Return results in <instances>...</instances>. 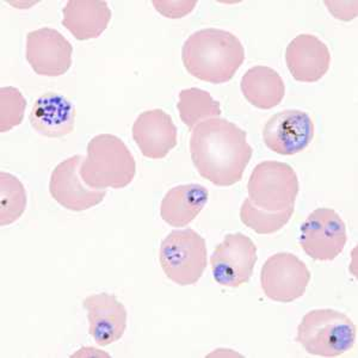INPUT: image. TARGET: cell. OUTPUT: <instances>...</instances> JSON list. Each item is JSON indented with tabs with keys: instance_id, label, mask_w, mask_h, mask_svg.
Masks as SVG:
<instances>
[{
	"instance_id": "cell-3",
	"label": "cell",
	"mask_w": 358,
	"mask_h": 358,
	"mask_svg": "<svg viewBox=\"0 0 358 358\" xmlns=\"http://www.w3.org/2000/svg\"><path fill=\"white\" fill-rule=\"evenodd\" d=\"M87 155L80 166L84 183L91 189H123L133 182L136 173L134 157L121 138L101 134L90 140Z\"/></svg>"
},
{
	"instance_id": "cell-4",
	"label": "cell",
	"mask_w": 358,
	"mask_h": 358,
	"mask_svg": "<svg viewBox=\"0 0 358 358\" xmlns=\"http://www.w3.org/2000/svg\"><path fill=\"white\" fill-rule=\"evenodd\" d=\"M357 329L346 314L331 308L313 310L302 317L296 342L310 355L338 357L354 348Z\"/></svg>"
},
{
	"instance_id": "cell-13",
	"label": "cell",
	"mask_w": 358,
	"mask_h": 358,
	"mask_svg": "<svg viewBox=\"0 0 358 358\" xmlns=\"http://www.w3.org/2000/svg\"><path fill=\"white\" fill-rule=\"evenodd\" d=\"M83 307L87 312L90 336L99 346H108L123 337L127 329V310L111 294L86 297Z\"/></svg>"
},
{
	"instance_id": "cell-7",
	"label": "cell",
	"mask_w": 358,
	"mask_h": 358,
	"mask_svg": "<svg viewBox=\"0 0 358 358\" xmlns=\"http://www.w3.org/2000/svg\"><path fill=\"white\" fill-rule=\"evenodd\" d=\"M310 281L307 265L293 253H276L262 268V289L265 296L275 302L290 303L300 299L305 295Z\"/></svg>"
},
{
	"instance_id": "cell-10",
	"label": "cell",
	"mask_w": 358,
	"mask_h": 358,
	"mask_svg": "<svg viewBox=\"0 0 358 358\" xmlns=\"http://www.w3.org/2000/svg\"><path fill=\"white\" fill-rule=\"evenodd\" d=\"M84 157L73 155L59 164L50 176L49 192L62 207L72 212H84L101 203L106 190H96L87 187L82 176Z\"/></svg>"
},
{
	"instance_id": "cell-24",
	"label": "cell",
	"mask_w": 358,
	"mask_h": 358,
	"mask_svg": "<svg viewBox=\"0 0 358 358\" xmlns=\"http://www.w3.org/2000/svg\"><path fill=\"white\" fill-rule=\"evenodd\" d=\"M183 3L184 1H153V5L157 8V11L163 13L164 16L169 18H182L187 13H192V8L197 4L196 1H192V4L187 8H178V6H182Z\"/></svg>"
},
{
	"instance_id": "cell-12",
	"label": "cell",
	"mask_w": 358,
	"mask_h": 358,
	"mask_svg": "<svg viewBox=\"0 0 358 358\" xmlns=\"http://www.w3.org/2000/svg\"><path fill=\"white\" fill-rule=\"evenodd\" d=\"M25 54L35 73L60 77L72 66L73 47L55 29L41 28L28 34Z\"/></svg>"
},
{
	"instance_id": "cell-16",
	"label": "cell",
	"mask_w": 358,
	"mask_h": 358,
	"mask_svg": "<svg viewBox=\"0 0 358 358\" xmlns=\"http://www.w3.org/2000/svg\"><path fill=\"white\" fill-rule=\"evenodd\" d=\"M76 116L71 101L57 92H47L37 98L29 121L34 131L42 136L60 138L74 131Z\"/></svg>"
},
{
	"instance_id": "cell-1",
	"label": "cell",
	"mask_w": 358,
	"mask_h": 358,
	"mask_svg": "<svg viewBox=\"0 0 358 358\" xmlns=\"http://www.w3.org/2000/svg\"><path fill=\"white\" fill-rule=\"evenodd\" d=\"M252 152L246 131L226 118H210L192 129V163L202 178L217 187L241 182Z\"/></svg>"
},
{
	"instance_id": "cell-14",
	"label": "cell",
	"mask_w": 358,
	"mask_h": 358,
	"mask_svg": "<svg viewBox=\"0 0 358 358\" xmlns=\"http://www.w3.org/2000/svg\"><path fill=\"white\" fill-rule=\"evenodd\" d=\"M133 138L146 158L163 159L177 146V127L162 110L143 111L133 124Z\"/></svg>"
},
{
	"instance_id": "cell-18",
	"label": "cell",
	"mask_w": 358,
	"mask_h": 358,
	"mask_svg": "<svg viewBox=\"0 0 358 358\" xmlns=\"http://www.w3.org/2000/svg\"><path fill=\"white\" fill-rule=\"evenodd\" d=\"M208 199L209 192L203 185H177L164 196L160 206V215L172 227H185L203 210Z\"/></svg>"
},
{
	"instance_id": "cell-22",
	"label": "cell",
	"mask_w": 358,
	"mask_h": 358,
	"mask_svg": "<svg viewBox=\"0 0 358 358\" xmlns=\"http://www.w3.org/2000/svg\"><path fill=\"white\" fill-rule=\"evenodd\" d=\"M294 214V208L282 212H266L257 208L246 199L241 208V220L246 227L251 228L258 234H273L289 222Z\"/></svg>"
},
{
	"instance_id": "cell-9",
	"label": "cell",
	"mask_w": 358,
	"mask_h": 358,
	"mask_svg": "<svg viewBox=\"0 0 358 358\" xmlns=\"http://www.w3.org/2000/svg\"><path fill=\"white\" fill-rule=\"evenodd\" d=\"M257 246L243 233L224 236L210 257L213 277L219 285L238 288L251 280L256 265Z\"/></svg>"
},
{
	"instance_id": "cell-6",
	"label": "cell",
	"mask_w": 358,
	"mask_h": 358,
	"mask_svg": "<svg viewBox=\"0 0 358 358\" xmlns=\"http://www.w3.org/2000/svg\"><path fill=\"white\" fill-rule=\"evenodd\" d=\"M299 190L296 172L288 164L280 162L258 164L248 179V200L266 212L294 208Z\"/></svg>"
},
{
	"instance_id": "cell-15",
	"label": "cell",
	"mask_w": 358,
	"mask_h": 358,
	"mask_svg": "<svg viewBox=\"0 0 358 358\" xmlns=\"http://www.w3.org/2000/svg\"><path fill=\"white\" fill-rule=\"evenodd\" d=\"M285 62L297 82L317 83L330 69V49L317 36L301 34L287 47Z\"/></svg>"
},
{
	"instance_id": "cell-20",
	"label": "cell",
	"mask_w": 358,
	"mask_h": 358,
	"mask_svg": "<svg viewBox=\"0 0 358 358\" xmlns=\"http://www.w3.org/2000/svg\"><path fill=\"white\" fill-rule=\"evenodd\" d=\"M177 108L182 121L190 131L200 123L221 115L220 103L209 92L197 87L182 90L179 92Z\"/></svg>"
},
{
	"instance_id": "cell-19",
	"label": "cell",
	"mask_w": 358,
	"mask_h": 358,
	"mask_svg": "<svg viewBox=\"0 0 358 358\" xmlns=\"http://www.w3.org/2000/svg\"><path fill=\"white\" fill-rule=\"evenodd\" d=\"M241 92L250 104L262 110L280 106L285 94L281 76L266 66H255L241 78Z\"/></svg>"
},
{
	"instance_id": "cell-8",
	"label": "cell",
	"mask_w": 358,
	"mask_h": 358,
	"mask_svg": "<svg viewBox=\"0 0 358 358\" xmlns=\"http://www.w3.org/2000/svg\"><path fill=\"white\" fill-rule=\"evenodd\" d=\"M346 241L345 222L330 208H317L302 224L300 246L314 261H334L343 252Z\"/></svg>"
},
{
	"instance_id": "cell-11",
	"label": "cell",
	"mask_w": 358,
	"mask_h": 358,
	"mask_svg": "<svg viewBox=\"0 0 358 358\" xmlns=\"http://www.w3.org/2000/svg\"><path fill=\"white\" fill-rule=\"evenodd\" d=\"M314 138V123L305 111L288 109L268 118L263 129L265 146L277 155L305 151Z\"/></svg>"
},
{
	"instance_id": "cell-5",
	"label": "cell",
	"mask_w": 358,
	"mask_h": 358,
	"mask_svg": "<svg viewBox=\"0 0 358 358\" xmlns=\"http://www.w3.org/2000/svg\"><path fill=\"white\" fill-rule=\"evenodd\" d=\"M159 262L167 278L176 285H196L207 268L206 241L192 228L172 231L162 243Z\"/></svg>"
},
{
	"instance_id": "cell-17",
	"label": "cell",
	"mask_w": 358,
	"mask_h": 358,
	"mask_svg": "<svg viewBox=\"0 0 358 358\" xmlns=\"http://www.w3.org/2000/svg\"><path fill=\"white\" fill-rule=\"evenodd\" d=\"M62 13V25L79 41L101 36L111 20L110 8L102 0H69Z\"/></svg>"
},
{
	"instance_id": "cell-21",
	"label": "cell",
	"mask_w": 358,
	"mask_h": 358,
	"mask_svg": "<svg viewBox=\"0 0 358 358\" xmlns=\"http://www.w3.org/2000/svg\"><path fill=\"white\" fill-rule=\"evenodd\" d=\"M27 192L21 180L6 172H0V224L16 222L25 212Z\"/></svg>"
},
{
	"instance_id": "cell-23",
	"label": "cell",
	"mask_w": 358,
	"mask_h": 358,
	"mask_svg": "<svg viewBox=\"0 0 358 358\" xmlns=\"http://www.w3.org/2000/svg\"><path fill=\"white\" fill-rule=\"evenodd\" d=\"M27 99L13 86L0 89V131L6 133L20 126L24 118Z\"/></svg>"
},
{
	"instance_id": "cell-2",
	"label": "cell",
	"mask_w": 358,
	"mask_h": 358,
	"mask_svg": "<svg viewBox=\"0 0 358 358\" xmlns=\"http://www.w3.org/2000/svg\"><path fill=\"white\" fill-rule=\"evenodd\" d=\"M182 62L192 77L210 84H224L244 64V45L229 31L202 29L184 42Z\"/></svg>"
}]
</instances>
